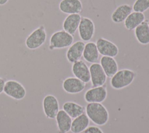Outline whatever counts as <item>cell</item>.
Listing matches in <instances>:
<instances>
[{
    "label": "cell",
    "instance_id": "6da1fadb",
    "mask_svg": "<svg viewBox=\"0 0 149 133\" xmlns=\"http://www.w3.org/2000/svg\"><path fill=\"white\" fill-rule=\"evenodd\" d=\"M85 111L89 120L97 125H104L109 120V113L101 103H88Z\"/></svg>",
    "mask_w": 149,
    "mask_h": 133
},
{
    "label": "cell",
    "instance_id": "7a4b0ae2",
    "mask_svg": "<svg viewBox=\"0 0 149 133\" xmlns=\"http://www.w3.org/2000/svg\"><path fill=\"white\" fill-rule=\"evenodd\" d=\"M136 76V72L132 69H120L111 78V86L116 90L123 89L132 83Z\"/></svg>",
    "mask_w": 149,
    "mask_h": 133
},
{
    "label": "cell",
    "instance_id": "3957f363",
    "mask_svg": "<svg viewBox=\"0 0 149 133\" xmlns=\"http://www.w3.org/2000/svg\"><path fill=\"white\" fill-rule=\"evenodd\" d=\"M73 36L63 30L54 32L50 37L49 49H62L69 47L73 43Z\"/></svg>",
    "mask_w": 149,
    "mask_h": 133
},
{
    "label": "cell",
    "instance_id": "277c9868",
    "mask_svg": "<svg viewBox=\"0 0 149 133\" xmlns=\"http://www.w3.org/2000/svg\"><path fill=\"white\" fill-rule=\"evenodd\" d=\"M47 37L45 27L43 24H41L27 37L25 40L26 46L30 50L37 49L45 43Z\"/></svg>",
    "mask_w": 149,
    "mask_h": 133
},
{
    "label": "cell",
    "instance_id": "5b68a950",
    "mask_svg": "<svg viewBox=\"0 0 149 133\" xmlns=\"http://www.w3.org/2000/svg\"><path fill=\"white\" fill-rule=\"evenodd\" d=\"M3 92L8 96L16 100H22L26 94L24 86L17 80L13 79L5 82Z\"/></svg>",
    "mask_w": 149,
    "mask_h": 133
},
{
    "label": "cell",
    "instance_id": "8992f818",
    "mask_svg": "<svg viewBox=\"0 0 149 133\" xmlns=\"http://www.w3.org/2000/svg\"><path fill=\"white\" fill-rule=\"evenodd\" d=\"M95 24L89 18L81 16L78 27V33L80 38L83 41H90L95 34Z\"/></svg>",
    "mask_w": 149,
    "mask_h": 133
},
{
    "label": "cell",
    "instance_id": "52a82bcc",
    "mask_svg": "<svg viewBox=\"0 0 149 133\" xmlns=\"http://www.w3.org/2000/svg\"><path fill=\"white\" fill-rule=\"evenodd\" d=\"M42 109L47 118L54 119L59 110L57 98L52 94L46 95L42 100Z\"/></svg>",
    "mask_w": 149,
    "mask_h": 133
},
{
    "label": "cell",
    "instance_id": "ba28073f",
    "mask_svg": "<svg viewBox=\"0 0 149 133\" xmlns=\"http://www.w3.org/2000/svg\"><path fill=\"white\" fill-rule=\"evenodd\" d=\"M95 44L99 54L102 56L114 58L119 53V48L117 46L104 37H99L97 40Z\"/></svg>",
    "mask_w": 149,
    "mask_h": 133
},
{
    "label": "cell",
    "instance_id": "9c48e42d",
    "mask_svg": "<svg viewBox=\"0 0 149 133\" xmlns=\"http://www.w3.org/2000/svg\"><path fill=\"white\" fill-rule=\"evenodd\" d=\"M90 81L93 87L104 86L107 81V76L100 64H91L89 67Z\"/></svg>",
    "mask_w": 149,
    "mask_h": 133
},
{
    "label": "cell",
    "instance_id": "30bf717a",
    "mask_svg": "<svg viewBox=\"0 0 149 133\" xmlns=\"http://www.w3.org/2000/svg\"><path fill=\"white\" fill-rule=\"evenodd\" d=\"M84 100L89 103H102L107 97V90L105 86H97L87 90L84 94Z\"/></svg>",
    "mask_w": 149,
    "mask_h": 133
},
{
    "label": "cell",
    "instance_id": "8fae6325",
    "mask_svg": "<svg viewBox=\"0 0 149 133\" xmlns=\"http://www.w3.org/2000/svg\"><path fill=\"white\" fill-rule=\"evenodd\" d=\"M72 72L74 77L81 80L85 83L90 82L89 67L84 61L80 60L73 63Z\"/></svg>",
    "mask_w": 149,
    "mask_h": 133
},
{
    "label": "cell",
    "instance_id": "7c38bea8",
    "mask_svg": "<svg viewBox=\"0 0 149 133\" xmlns=\"http://www.w3.org/2000/svg\"><path fill=\"white\" fill-rule=\"evenodd\" d=\"M86 87V83L76 77L66 78L62 83V88L69 94H76L82 92Z\"/></svg>",
    "mask_w": 149,
    "mask_h": 133
},
{
    "label": "cell",
    "instance_id": "4fadbf2b",
    "mask_svg": "<svg viewBox=\"0 0 149 133\" xmlns=\"http://www.w3.org/2000/svg\"><path fill=\"white\" fill-rule=\"evenodd\" d=\"M85 43L81 40L77 41L70 46L66 51V57L69 63H74L83 57Z\"/></svg>",
    "mask_w": 149,
    "mask_h": 133
},
{
    "label": "cell",
    "instance_id": "5bb4252c",
    "mask_svg": "<svg viewBox=\"0 0 149 133\" xmlns=\"http://www.w3.org/2000/svg\"><path fill=\"white\" fill-rule=\"evenodd\" d=\"M59 9L61 12L68 15L80 13L83 10V5L80 0H61Z\"/></svg>",
    "mask_w": 149,
    "mask_h": 133
},
{
    "label": "cell",
    "instance_id": "9a60e30c",
    "mask_svg": "<svg viewBox=\"0 0 149 133\" xmlns=\"http://www.w3.org/2000/svg\"><path fill=\"white\" fill-rule=\"evenodd\" d=\"M81 19V16L80 13L68 15L63 22V30L74 36L78 29Z\"/></svg>",
    "mask_w": 149,
    "mask_h": 133
},
{
    "label": "cell",
    "instance_id": "2e32d148",
    "mask_svg": "<svg viewBox=\"0 0 149 133\" xmlns=\"http://www.w3.org/2000/svg\"><path fill=\"white\" fill-rule=\"evenodd\" d=\"M55 118L56 121L58 133H67L70 131L72 119L63 109L59 110Z\"/></svg>",
    "mask_w": 149,
    "mask_h": 133
},
{
    "label": "cell",
    "instance_id": "e0dca14e",
    "mask_svg": "<svg viewBox=\"0 0 149 133\" xmlns=\"http://www.w3.org/2000/svg\"><path fill=\"white\" fill-rule=\"evenodd\" d=\"M132 10L131 5L127 4H121L116 7L112 13L111 20L115 23H123Z\"/></svg>",
    "mask_w": 149,
    "mask_h": 133
},
{
    "label": "cell",
    "instance_id": "ac0fdd59",
    "mask_svg": "<svg viewBox=\"0 0 149 133\" xmlns=\"http://www.w3.org/2000/svg\"><path fill=\"white\" fill-rule=\"evenodd\" d=\"M99 54L95 43L89 41L85 44L83 57L86 62L91 64L97 62L99 59Z\"/></svg>",
    "mask_w": 149,
    "mask_h": 133
},
{
    "label": "cell",
    "instance_id": "d6986e66",
    "mask_svg": "<svg viewBox=\"0 0 149 133\" xmlns=\"http://www.w3.org/2000/svg\"><path fill=\"white\" fill-rule=\"evenodd\" d=\"M100 64L108 78H111L118 71V63L113 57L102 56Z\"/></svg>",
    "mask_w": 149,
    "mask_h": 133
},
{
    "label": "cell",
    "instance_id": "ffe728a7",
    "mask_svg": "<svg viewBox=\"0 0 149 133\" xmlns=\"http://www.w3.org/2000/svg\"><path fill=\"white\" fill-rule=\"evenodd\" d=\"M148 20L146 19L134 30V36L137 41L142 45L149 44V26Z\"/></svg>",
    "mask_w": 149,
    "mask_h": 133
},
{
    "label": "cell",
    "instance_id": "44dd1931",
    "mask_svg": "<svg viewBox=\"0 0 149 133\" xmlns=\"http://www.w3.org/2000/svg\"><path fill=\"white\" fill-rule=\"evenodd\" d=\"M146 20L143 13L132 12L124 21L125 27L129 31L134 30L139 25Z\"/></svg>",
    "mask_w": 149,
    "mask_h": 133
},
{
    "label": "cell",
    "instance_id": "7402d4cb",
    "mask_svg": "<svg viewBox=\"0 0 149 133\" xmlns=\"http://www.w3.org/2000/svg\"><path fill=\"white\" fill-rule=\"evenodd\" d=\"M90 120L85 114L74 118L72 122L70 131L72 133H81L89 125Z\"/></svg>",
    "mask_w": 149,
    "mask_h": 133
},
{
    "label": "cell",
    "instance_id": "603a6c76",
    "mask_svg": "<svg viewBox=\"0 0 149 133\" xmlns=\"http://www.w3.org/2000/svg\"><path fill=\"white\" fill-rule=\"evenodd\" d=\"M63 110L72 118H74L84 113L85 108L73 102H66L62 106Z\"/></svg>",
    "mask_w": 149,
    "mask_h": 133
},
{
    "label": "cell",
    "instance_id": "cb8c5ba5",
    "mask_svg": "<svg viewBox=\"0 0 149 133\" xmlns=\"http://www.w3.org/2000/svg\"><path fill=\"white\" fill-rule=\"evenodd\" d=\"M132 9L134 12L144 13L149 9V0H136Z\"/></svg>",
    "mask_w": 149,
    "mask_h": 133
},
{
    "label": "cell",
    "instance_id": "d4e9b609",
    "mask_svg": "<svg viewBox=\"0 0 149 133\" xmlns=\"http://www.w3.org/2000/svg\"><path fill=\"white\" fill-rule=\"evenodd\" d=\"M83 133H104V132L98 127L95 125H91L88 127L83 131Z\"/></svg>",
    "mask_w": 149,
    "mask_h": 133
},
{
    "label": "cell",
    "instance_id": "484cf974",
    "mask_svg": "<svg viewBox=\"0 0 149 133\" xmlns=\"http://www.w3.org/2000/svg\"><path fill=\"white\" fill-rule=\"evenodd\" d=\"M5 83V81L4 79L0 77V94H1L2 92H3Z\"/></svg>",
    "mask_w": 149,
    "mask_h": 133
},
{
    "label": "cell",
    "instance_id": "4316f807",
    "mask_svg": "<svg viewBox=\"0 0 149 133\" xmlns=\"http://www.w3.org/2000/svg\"><path fill=\"white\" fill-rule=\"evenodd\" d=\"M8 1L9 0H0V6L5 5Z\"/></svg>",
    "mask_w": 149,
    "mask_h": 133
},
{
    "label": "cell",
    "instance_id": "83f0119b",
    "mask_svg": "<svg viewBox=\"0 0 149 133\" xmlns=\"http://www.w3.org/2000/svg\"><path fill=\"white\" fill-rule=\"evenodd\" d=\"M148 26H149V20H148Z\"/></svg>",
    "mask_w": 149,
    "mask_h": 133
}]
</instances>
